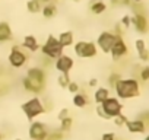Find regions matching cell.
<instances>
[{
	"label": "cell",
	"mask_w": 149,
	"mask_h": 140,
	"mask_svg": "<svg viewBox=\"0 0 149 140\" xmlns=\"http://www.w3.org/2000/svg\"><path fill=\"white\" fill-rule=\"evenodd\" d=\"M142 2V0H134V3H140Z\"/></svg>",
	"instance_id": "obj_38"
},
{
	"label": "cell",
	"mask_w": 149,
	"mask_h": 140,
	"mask_svg": "<svg viewBox=\"0 0 149 140\" xmlns=\"http://www.w3.org/2000/svg\"><path fill=\"white\" fill-rule=\"evenodd\" d=\"M114 123H116V125H123L127 123V117H124L123 114H118L114 117Z\"/></svg>",
	"instance_id": "obj_28"
},
{
	"label": "cell",
	"mask_w": 149,
	"mask_h": 140,
	"mask_svg": "<svg viewBox=\"0 0 149 140\" xmlns=\"http://www.w3.org/2000/svg\"><path fill=\"white\" fill-rule=\"evenodd\" d=\"M132 24L134 26V29L140 34H146L149 29V24L145 15H133L132 16Z\"/></svg>",
	"instance_id": "obj_12"
},
{
	"label": "cell",
	"mask_w": 149,
	"mask_h": 140,
	"mask_svg": "<svg viewBox=\"0 0 149 140\" xmlns=\"http://www.w3.org/2000/svg\"><path fill=\"white\" fill-rule=\"evenodd\" d=\"M22 47L25 50L31 51V53H35V51L40 50V44H38V41H37V38L34 35H26L24 38V41H22Z\"/></svg>",
	"instance_id": "obj_13"
},
{
	"label": "cell",
	"mask_w": 149,
	"mask_h": 140,
	"mask_svg": "<svg viewBox=\"0 0 149 140\" xmlns=\"http://www.w3.org/2000/svg\"><path fill=\"white\" fill-rule=\"evenodd\" d=\"M97 85H98V80H97V79H91V80H89V86H91V88H92V86H97Z\"/></svg>",
	"instance_id": "obj_36"
},
{
	"label": "cell",
	"mask_w": 149,
	"mask_h": 140,
	"mask_svg": "<svg viewBox=\"0 0 149 140\" xmlns=\"http://www.w3.org/2000/svg\"><path fill=\"white\" fill-rule=\"evenodd\" d=\"M120 79H121V78H120V75H118V73H111V76L108 78V83H110V86H113V88H114V86H116V83H117Z\"/></svg>",
	"instance_id": "obj_27"
},
{
	"label": "cell",
	"mask_w": 149,
	"mask_h": 140,
	"mask_svg": "<svg viewBox=\"0 0 149 140\" xmlns=\"http://www.w3.org/2000/svg\"><path fill=\"white\" fill-rule=\"evenodd\" d=\"M73 51L79 58H91L97 55V45L89 41H78L73 47Z\"/></svg>",
	"instance_id": "obj_5"
},
{
	"label": "cell",
	"mask_w": 149,
	"mask_h": 140,
	"mask_svg": "<svg viewBox=\"0 0 149 140\" xmlns=\"http://www.w3.org/2000/svg\"><path fill=\"white\" fill-rule=\"evenodd\" d=\"M89 9H91L92 13H95V15H101L102 12H105L107 5H105L104 2H101V0H94V2L89 3Z\"/></svg>",
	"instance_id": "obj_20"
},
{
	"label": "cell",
	"mask_w": 149,
	"mask_h": 140,
	"mask_svg": "<svg viewBox=\"0 0 149 140\" xmlns=\"http://www.w3.org/2000/svg\"><path fill=\"white\" fill-rule=\"evenodd\" d=\"M56 69L58 70L60 73H69L70 70L73 69V66H74V60L70 57V55H67V54H61L58 58H56Z\"/></svg>",
	"instance_id": "obj_10"
},
{
	"label": "cell",
	"mask_w": 149,
	"mask_h": 140,
	"mask_svg": "<svg viewBox=\"0 0 149 140\" xmlns=\"http://www.w3.org/2000/svg\"><path fill=\"white\" fill-rule=\"evenodd\" d=\"M0 140H2V130H0Z\"/></svg>",
	"instance_id": "obj_39"
},
{
	"label": "cell",
	"mask_w": 149,
	"mask_h": 140,
	"mask_svg": "<svg viewBox=\"0 0 149 140\" xmlns=\"http://www.w3.org/2000/svg\"><path fill=\"white\" fill-rule=\"evenodd\" d=\"M126 125H127V128H129L130 133H143V131L146 130L145 124H143L140 120H133V121H129V120H127Z\"/></svg>",
	"instance_id": "obj_17"
},
{
	"label": "cell",
	"mask_w": 149,
	"mask_h": 140,
	"mask_svg": "<svg viewBox=\"0 0 149 140\" xmlns=\"http://www.w3.org/2000/svg\"><path fill=\"white\" fill-rule=\"evenodd\" d=\"M72 124H73V118L69 115V117H66V118H63L61 121H60V131H69L70 128H72Z\"/></svg>",
	"instance_id": "obj_23"
},
{
	"label": "cell",
	"mask_w": 149,
	"mask_h": 140,
	"mask_svg": "<svg viewBox=\"0 0 149 140\" xmlns=\"http://www.w3.org/2000/svg\"><path fill=\"white\" fill-rule=\"evenodd\" d=\"M73 2H79V0H73Z\"/></svg>",
	"instance_id": "obj_41"
},
{
	"label": "cell",
	"mask_w": 149,
	"mask_h": 140,
	"mask_svg": "<svg viewBox=\"0 0 149 140\" xmlns=\"http://www.w3.org/2000/svg\"><path fill=\"white\" fill-rule=\"evenodd\" d=\"M98 105H101V108L105 112L107 118H113V117L121 114V108H123V105L120 104V101L117 98H111V96L107 98L102 104H98Z\"/></svg>",
	"instance_id": "obj_7"
},
{
	"label": "cell",
	"mask_w": 149,
	"mask_h": 140,
	"mask_svg": "<svg viewBox=\"0 0 149 140\" xmlns=\"http://www.w3.org/2000/svg\"><path fill=\"white\" fill-rule=\"evenodd\" d=\"M28 80H31L37 88H40L41 91L45 89V85H47V75L44 72L42 67H29L28 72H26V76H25Z\"/></svg>",
	"instance_id": "obj_4"
},
{
	"label": "cell",
	"mask_w": 149,
	"mask_h": 140,
	"mask_svg": "<svg viewBox=\"0 0 149 140\" xmlns=\"http://www.w3.org/2000/svg\"><path fill=\"white\" fill-rule=\"evenodd\" d=\"M88 101H89L88 95L85 92H81V91L78 94H74V96H73V105L78 108H85L88 105Z\"/></svg>",
	"instance_id": "obj_15"
},
{
	"label": "cell",
	"mask_w": 149,
	"mask_h": 140,
	"mask_svg": "<svg viewBox=\"0 0 149 140\" xmlns=\"http://www.w3.org/2000/svg\"><path fill=\"white\" fill-rule=\"evenodd\" d=\"M130 2L132 0H111V5H114V6H127V5H130Z\"/></svg>",
	"instance_id": "obj_30"
},
{
	"label": "cell",
	"mask_w": 149,
	"mask_h": 140,
	"mask_svg": "<svg viewBox=\"0 0 149 140\" xmlns=\"http://www.w3.org/2000/svg\"><path fill=\"white\" fill-rule=\"evenodd\" d=\"M26 9L28 12L31 13H38L41 12V0H28V3H26Z\"/></svg>",
	"instance_id": "obj_22"
},
{
	"label": "cell",
	"mask_w": 149,
	"mask_h": 140,
	"mask_svg": "<svg viewBox=\"0 0 149 140\" xmlns=\"http://www.w3.org/2000/svg\"><path fill=\"white\" fill-rule=\"evenodd\" d=\"M95 111H97V114H98V115H100L101 118H104V120H108V118H107V115H105V112L102 111L101 105H97V110H95Z\"/></svg>",
	"instance_id": "obj_34"
},
{
	"label": "cell",
	"mask_w": 149,
	"mask_h": 140,
	"mask_svg": "<svg viewBox=\"0 0 149 140\" xmlns=\"http://www.w3.org/2000/svg\"><path fill=\"white\" fill-rule=\"evenodd\" d=\"M145 140H149V136H148V137H146V139H145Z\"/></svg>",
	"instance_id": "obj_40"
},
{
	"label": "cell",
	"mask_w": 149,
	"mask_h": 140,
	"mask_svg": "<svg viewBox=\"0 0 149 140\" xmlns=\"http://www.w3.org/2000/svg\"><path fill=\"white\" fill-rule=\"evenodd\" d=\"M73 32L72 31H64V32H61L60 35H58V42H60V45L63 47V48H66V47H70L72 44H73Z\"/></svg>",
	"instance_id": "obj_16"
},
{
	"label": "cell",
	"mask_w": 149,
	"mask_h": 140,
	"mask_svg": "<svg viewBox=\"0 0 149 140\" xmlns=\"http://www.w3.org/2000/svg\"><path fill=\"white\" fill-rule=\"evenodd\" d=\"M70 115V112H69V110L67 108H63L60 112H58V115H57V118H58V121H61L63 118H66V117H69Z\"/></svg>",
	"instance_id": "obj_33"
},
{
	"label": "cell",
	"mask_w": 149,
	"mask_h": 140,
	"mask_svg": "<svg viewBox=\"0 0 149 140\" xmlns=\"http://www.w3.org/2000/svg\"><path fill=\"white\" fill-rule=\"evenodd\" d=\"M15 140H22V139H15Z\"/></svg>",
	"instance_id": "obj_42"
},
{
	"label": "cell",
	"mask_w": 149,
	"mask_h": 140,
	"mask_svg": "<svg viewBox=\"0 0 149 140\" xmlns=\"http://www.w3.org/2000/svg\"><path fill=\"white\" fill-rule=\"evenodd\" d=\"M107 98H110V91L107 88H98L94 94V101L97 104H102Z\"/></svg>",
	"instance_id": "obj_19"
},
{
	"label": "cell",
	"mask_w": 149,
	"mask_h": 140,
	"mask_svg": "<svg viewBox=\"0 0 149 140\" xmlns=\"http://www.w3.org/2000/svg\"><path fill=\"white\" fill-rule=\"evenodd\" d=\"M134 45H136V50H137L139 58H140V60H143V61L149 60V51L146 50L145 41H143V40H137V41L134 42Z\"/></svg>",
	"instance_id": "obj_18"
},
{
	"label": "cell",
	"mask_w": 149,
	"mask_h": 140,
	"mask_svg": "<svg viewBox=\"0 0 149 140\" xmlns=\"http://www.w3.org/2000/svg\"><path fill=\"white\" fill-rule=\"evenodd\" d=\"M114 89L117 96L121 99H129L139 95V83L136 79H120L116 83Z\"/></svg>",
	"instance_id": "obj_1"
},
{
	"label": "cell",
	"mask_w": 149,
	"mask_h": 140,
	"mask_svg": "<svg viewBox=\"0 0 149 140\" xmlns=\"http://www.w3.org/2000/svg\"><path fill=\"white\" fill-rule=\"evenodd\" d=\"M117 38H120V37H117V35H116V34H113V32L105 31V32H102V34L98 37L97 44H98V47L101 48V51H102L104 54H108V53L111 51L113 45L116 44Z\"/></svg>",
	"instance_id": "obj_8"
},
{
	"label": "cell",
	"mask_w": 149,
	"mask_h": 140,
	"mask_svg": "<svg viewBox=\"0 0 149 140\" xmlns=\"http://www.w3.org/2000/svg\"><path fill=\"white\" fill-rule=\"evenodd\" d=\"M139 78H140L143 82L149 80V67H148V66L140 69V72H139Z\"/></svg>",
	"instance_id": "obj_26"
},
{
	"label": "cell",
	"mask_w": 149,
	"mask_h": 140,
	"mask_svg": "<svg viewBox=\"0 0 149 140\" xmlns=\"http://www.w3.org/2000/svg\"><path fill=\"white\" fill-rule=\"evenodd\" d=\"M41 10H42V16L44 18H54L57 15V6L53 5V3H47Z\"/></svg>",
	"instance_id": "obj_21"
},
{
	"label": "cell",
	"mask_w": 149,
	"mask_h": 140,
	"mask_svg": "<svg viewBox=\"0 0 149 140\" xmlns=\"http://www.w3.org/2000/svg\"><path fill=\"white\" fill-rule=\"evenodd\" d=\"M101 140H116V134L114 133H105V134H102Z\"/></svg>",
	"instance_id": "obj_35"
},
{
	"label": "cell",
	"mask_w": 149,
	"mask_h": 140,
	"mask_svg": "<svg viewBox=\"0 0 149 140\" xmlns=\"http://www.w3.org/2000/svg\"><path fill=\"white\" fill-rule=\"evenodd\" d=\"M139 120L145 124V127H148V125H149V111H146V112L140 114V118H139Z\"/></svg>",
	"instance_id": "obj_31"
},
{
	"label": "cell",
	"mask_w": 149,
	"mask_h": 140,
	"mask_svg": "<svg viewBox=\"0 0 149 140\" xmlns=\"http://www.w3.org/2000/svg\"><path fill=\"white\" fill-rule=\"evenodd\" d=\"M67 89H69L70 94H78V92L81 91V86H79L76 82H70L69 86H67Z\"/></svg>",
	"instance_id": "obj_29"
},
{
	"label": "cell",
	"mask_w": 149,
	"mask_h": 140,
	"mask_svg": "<svg viewBox=\"0 0 149 140\" xmlns=\"http://www.w3.org/2000/svg\"><path fill=\"white\" fill-rule=\"evenodd\" d=\"M121 25H123L124 28H129V26L132 25V16H129V15L123 16V19H121Z\"/></svg>",
	"instance_id": "obj_32"
},
{
	"label": "cell",
	"mask_w": 149,
	"mask_h": 140,
	"mask_svg": "<svg viewBox=\"0 0 149 140\" xmlns=\"http://www.w3.org/2000/svg\"><path fill=\"white\" fill-rule=\"evenodd\" d=\"M40 48H41L42 54H44L45 57L51 58V60L58 58V57L63 54V50H64V48L60 45L58 40H57L56 37H53V35H48V38H47L45 44H44L42 47H40Z\"/></svg>",
	"instance_id": "obj_3"
},
{
	"label": "cell",
	"mask_w": 149,
	"mask_h": 140,
	"mask_svg": "<svg viewBox=\"0 0 149 140\" xmlns=\"http://www.w3.org/2000/svg\"><path fill=\"white\" fill-rule=\"evenodd\" d=\"M22 111L26 115V118L29 121H32L35 117H38V115L45 112V107L42 105L41 99L35 96V98H31L29 101H26L25 104H22Z\"/></svg>",
	"instance_id": "obj_2"
},
{
	"label": "cell",
	"mask_w": 149,
	"mask_h": 140,
	"mask_svg": "<svg viewBox=\"0 0 149 140\" xmlns=\"http://www.w3.org/2000/svg\"><path fill=\"white\" fill-rule=\"evenodd\" d=\"M57 82H58V85H60L61 88H67V86H69V83H70L72 80H70L69 73H60V76H58Z\"/></svg>",
	"instance_id": "obj_24"
},
{
	"label": "cell",
	"mask_w": 149,
	"mask_h": 140,
	"mask_svg": "<svg viewBox=\"0 0 149 140\" xmlns=\"http://www.w3.org/2000/svg\"><path fill=\"white\" fill-rule=\"evenodd\" d=\"M13 38L12 28L8 22H0V42H8Z\"/></svg>",
	"instance_id": "obj_14"
},
{
	"label": "cell",
	"mask_w": 149,
	"mask_h": 140,
	"mask_svg": "<svg viewBox=\"0 0 149 140\" xmlns=\"http://www.w3.org/2000/svg\"><path fill=\"white\" fill-rule=\"evenodd\" d=\"M28 54L21 50L18 45H13L12 50H10V54H9V64L13 67V69H21L24 67L26 63H28Z\"/></svg>",
	"instance_id": "obj_6"
},
{
	"label": "cell",
	"mask_w": 149,
	"mask_h": 140,
	"mask_svg": "<svg viewBox=\"0 0 149 140\" xmlns=\"http://www.w3.org/2000/svg\"><path fill=\"white\" fill-rule=\"evenodd\" d=\"M41 2H44V3H50L51 0H41Z\"/></svg>",
	"instance_id": "obj_37"
},
{
	"label": "cell",
	"mask_w": 149,
	"mask_h": 140,
	"mask_svg": "<svg viewBox=\"0 0 149 140\" xmlns=\"http://www.w3.org/2000/svg\"><path fill=\"white\" fill-rule=\"evenodd\" d=\"M110 54H111V57H113L114 60H120L123 55L127 54V45H126V42H124V40H123L121 37L117 38V41H116V44L113 45Z\"/></svg>",
	"instance_id": "obj_11"
},
{
	"label": "cell",
	"mask_w": 149,
	"mask_h": 140,
	"mask_svg": "<svg viewBox=\"0 0 149 140\" xmlns=\"http://www.w3.org/2000/svg\"><path fill=\"white\" fill-rule=\"evenodd\" d=\"M64 139V134H63V131H51V133H48L47 134V137H45V140H63Z\"/></svg>",
	"instance_id": "obj_25"
},
{
	"label": "cell",
	"mask_w": 149,
	"mask_h": 140,
	"mask_svg": "<svg viewBox=\"0 0 149 140\" xmlns=\"http://www.w3.org/2000/svg\"><path fill=\"white\" fill-rule=\"evenodd\" d=\"M48 134V130H47V125L41 121H32L31 125H29V130H28V136L31 140H45Z\"/></svg>",
	"instance_id": "obj_9"
}]
</instances>
